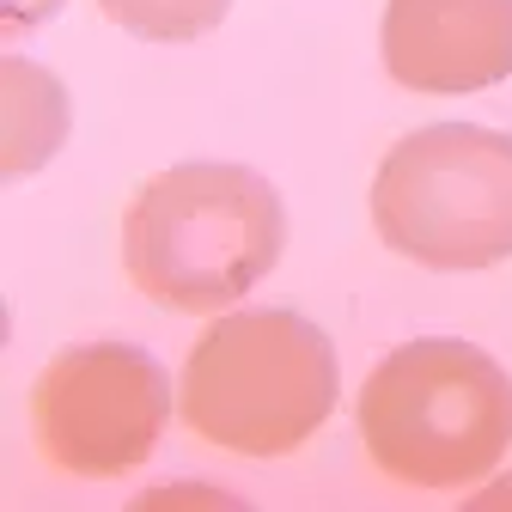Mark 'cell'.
Masks as SVG:
<instances>
[{"instance_id":"obj_1","label":"cell","mask_w":512,"mask_h":512,"mask_svg":"<svg viewBox=\"0 0 512 512\" xmlns=\"http://www.w3.org/2000/svg\"><path fill=\"white\" fill-rule=\"evenodd\" d=\"M287 250V208L250 165H171L147 177L122 214V269L165 311L220 317Z\"/></svg>"},{"instance_id":"obj_2","label":"cell","mask_w":512,"mask_h":512,"mask_svg":"<svg viewBox=\"0 0 512 512\" xmlns=\"http://www.w3.org/2000/svg\"><path fill=\"white\" fill-rule=\"evenodd\" d=\"M360 445L397 488H476L512 445V378L458 336L391 348L360 384Z\"/></svg>"},{"instance_id":"obj_3","label":"cell","mask_w":512,"mask_h":512,"mask_svg":"<svg viewBox=\"0 0 512 512\" xmlns=\"http://www.w3.org/2000/svg\"><path fill=\"white\" fill-rule=\"evenodd\" d=\"M342 372L330 336L299 311H220L177 378L183 427L238 458H287L336 415Z\"/></svg>"},{"instance_id":"obj_4","label":"cell","mask_w":512,"mask_h":512,"mask_svg":"<svg viewBox=\"0 0 512 512\" xmlns=\"http://www.w3.org/2000/svg\"><path fill=\"white\" fill-rule=\"evenodd\" d=\"M372 226L421 269L470 275L512 263V135L433 122L378 159Z\"/></svg>"},{"instance_id":"obj_5","label":"cell","mask_w":512,"mask_h":512,"mask_svg":"<svg viewBox=\"0 0 512 512\" xmlns=\"http://www.w3.org/2000/svg\"><path fill=\"white\" fill-rule=\"evenodd\" d=\"M171 421V378L135 342L61 348L31 384V439L49 470L116 482L141 470Z\"/></svg>"},{"instance_id":"obj_6","label":"cell","mask_w":512,"mask_h":512,"mask_svg":"<svg viewBox=\"0 0 512 512\" xmlns=\"http://www.w3.org/2000/svg\"><path fill=\"white\" fill-rule=\"evenodd\" d=\"M378 55L403 92H488L512 80V0H384Z\"/></svg>"},{"instance_id":"obj_7","label":"cell","mask_w":512,"mask_h":512,"mask_svg":"<svg viewBox=\"0 0 512 512\" xmlns=\"http://www.w3.org/2000/svg\"><path fill=\"white\" fill-rule=\"evenodd\" d=\"M68 122H74L68 86L25 55H0V177L19 183L43 171L68 141Z\"/></svg>"},{"instance_id":"obj_8","label":"cell","mask_w":512,"mask_h":512,"mask_svg":"<svg viewBox=\"0 0 512 512\" xmlns=\"http://www.w3.org/2000/svg\"><path fill=\"white\" fill-rule=\"evenodd\" d=\"M92 7L110 25H122L128 37H147V43H196V37H208L232 13V0H92Z\"/></svg>"},{"instance_id":"obj_9","label":"cell","mask_w":512,"mask_h":512,"mask_svg":"<svg viewBox=\"0 0 512 512\" xmlns=\"http://www.w3.org/2000/svg\"><path fill=\"white\" fill-rule=\"evenodd\" d=\"M68 0H7V25H0V37L7 43H19L25 31H37V25H49Z\"/></svg>"},{"instance_id":"obj_10","label":"cell","mask_w":512,"mask_h":512,"mask_svg":"<svg viewBox=\"0 0 512 512\" xmlns=\"http://www.w3.org/2000/svg\"><path fill=\"white\" fill-rule=\"evenodd\" d=\"M470 506H476V512H488V506H512V476H506V482H494L488 494H476Z\"/></svg>"}]
</instances>
